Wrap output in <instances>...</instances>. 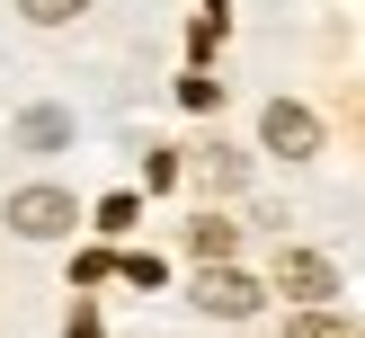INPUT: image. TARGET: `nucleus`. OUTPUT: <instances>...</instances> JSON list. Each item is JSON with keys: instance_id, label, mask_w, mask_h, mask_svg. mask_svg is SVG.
Here are the masks:
<instances>
[{"instance_id": "f257e3e1", "label": "nucleus", "mask_w": 365, "mask_h": 338, "mask_svg": "<svg viewBox=\"0 0 365 338\" xmlns=\"http://www.w3.org/2000/svg\"><path fill=\"white\" fill-rule=\"evenodd\" d=\"M71 223H81V205H71L63 187H18L9 196V231L18 241H63Z\"/></svg>"}, {"instance_id": "f03ea898", "label": "nucleus", "mask_w": 365, "mask_h": 338, "mask_svg": "<svg viewBox=\"0 0 365 338\" xmlns=\"http://www.w3.org/2000/svg\"><path fill=\"white\" fill-rule=\"evenodd\" d=\"M259 142H267L277 160H312V152H321V116H312V107H294V98H267Z\"/></svg>"}, {"instance_id": "7ed1b4c3", "label": "nucleus", "mask_w": 365, "mask_h": 338, "mask_svg": "<svg viewBox=\"0 0 365 338\" xmlns=\"http://www.w3.org/2000/svg\"><path fill=\"white\" fill-rule=\"evenodd\" d=\"M196 302H205L214 320H250V312H259V276H241L232 258H205V276H196Z\"/></svg>"}, {"instance_id": "20e7f679", "label": "nucleus", "mask_w": 365, "mask_h": 338, "mask_svg": "<svg viewBox=\"0 0 365 338\" xmlns=\"http://www.w3.org/2000/svg\"><path fill=\"white\" fill-rule=\"evenodd\" d=\"M277 294H294V302H330V294H339V267L321 258V249H285V258H277Z\"/></svg>"}, {"instance_id": "39448f33", "label": "nucleus", "mask_w": 365, "mask_h": 338, "mask_svg": "<svg viewBox=\"0 0 365 338\" xmlns=\"http://www.w3.org/2000/svg\"><path fill=\"white\" fill-rule=\"evenodd\" d=\"M18 142H27V152H63L71 116H63V107H27V116H18Z\"/></svg>"}, {"instance_id": "423d86ee", "label": "nucleus", "mask_w": 365, "mask_h": 338, "mask_svg": "<svg viewBox=\"0 0 365 338\" xmlns=\"http://www.w3.org/2000/svg\"><path fill=\"white\" fill-rule=\"evenodd\" d=\"M187 249H196V258H232V249H241V223H223V213H196V223H187Z\"/></svg>"}, {"instance_id": "0eeeda50", "label": "nucleus", "mask_w": 365, "mask_h": 338, "mask_svg": "<svg viewBox=\"0 0 365 338\" xmlns=\"http://www.w3.org/2000/svg\"><path fill=\"white\" fill-rule=\"evenodd\" d=\"M18 9H27V18H36V27H63V18H81V9H89V0H18Z\"/></svg>"}, {"instance_id": "6e6552de", "label": "nucleus", "mask_w": 365, "mask_h": 338, "mask_svg": "<svg viewBox=\"0 0 365 338\" xmlns=\"http://www.w3.org/2000/svg\"><path fill=\"white\" fill-rule=\"evenodd\" d=\"M205 178H214V187H241L250 160H241V152H205Z\"/></svg>"}, {"instance_id": "1a4fd4ad", "label": "nucleus", "mask_w": 365, "mask_h": 338, "mask_svg": "<svg viewBox=\"0 0 365 338\" xmlns=\"http://www.w3.org/2000/svg\"><path fill=\"white\" fill-rule=\"evenodd\" d=\"M125 223H134V196H107V205H98V231H107V241H116Z\"/></svg>"}, {"instance_id": "9d476101", "label": "nucleus", "mask_w": 365, "mask_h": 338, "mask_svg": "<svg viewBox=\"0 0 365 338\" xmlns=\"http://www.w3.org/2000/svg\"><path fill=\"white\" fill-rule=\"evenodd\" d=\"M71 276H81V285H98V276H116V258H107V249H81V258H71Z\"/></svg>"}, {"instance_id": "9b49d317", "label": "nucleus", "mask_w": 365, "mask_h": 338, "mask_svg": "<svg viewBox=\"0 0 365 338\" xmlns=\"http://www.w3.org/2000/svg\"><path fill=\"white\" fill-rule=\"evenodd\" d=\"M294 338H339V320L321 312V302H303V320H294Z\"/></svg>"}]
</instances>
